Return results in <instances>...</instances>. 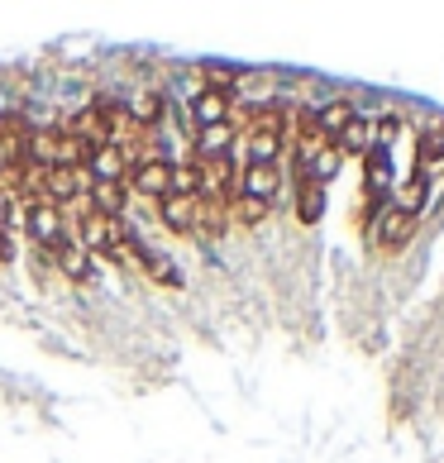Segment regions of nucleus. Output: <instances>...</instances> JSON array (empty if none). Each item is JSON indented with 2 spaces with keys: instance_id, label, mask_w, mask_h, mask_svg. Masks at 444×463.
I'll use <instances>...</instances> for the list:
<instances>
[{
  "instance_id": "1",
  "label": "nucleus",
  "mask_w": 444,
  "mask_h": 463,
  "mask_svg": "<svg viewBox=\"0 0 444 463\" xmlns=\"http://www.w3.org/2000/svg\"><path fill=\"white\" fill-rule=\"evenodd\" d=\"M239 139H244L249 163H259V167H278V158H282V144H287V110H282V106L253 110L249 129L239 134Z\"/></svg>"
},
{
  "instance_id": "2",
  "label": "nucleus",
  "mask_w": 444,
  "mask_h": 463,
  "mask_svg": "<svg viewBox=\"0 0 444 463\" xmlns=\"http://www.w3.org/2000/svg\"><path fill=\"white\" fill-rule=\"evenodd\" d=\"M125 239V220H106V215H81V230H77V244L87 253H100V259L115 263V249Z\"/></svg>"
},
{
  "instance_id": "3",
  "label": "nucleus",
  "mask_w": 444,
  "mask_h": 463,
  "mask_svg": "<svg viewBox=\"0 0 444 463\" xmlns=\"http://www.w3.org/2000/svg\"><path fill=\"white\" fill-rule=\"evenodd\" d=\"M24 230H29V239H33L39 249H58V244H67L62 211H58V205H48V201L24 205Z\"/></svg>"
},
{
  "instance_id": "4",
  "label": "nucleus",
  "mask_w": 444,
  "mask_h": 463,
  "mask_svg": "<svg viewBox=\"0 0 444 463\" xmlns=\"http://www.w3.org/2000/svg\"><path fill=\"white\" fill-rule=\"evenodd\" d=\"M125 186H129V192H139V196H148V201H163L167 192H173V163H167V158H148L139 167H129Z\"/></svg>"
},
{
  "instance_id": "5",
  "label": "nucleus",
  "mask_w": 444,
  "mask_h": 463,
  "mask_svg": "<svg viewBox=\"0 0 444 463\" xmlns=\"http://www.w3.org/2000/svg\"><path fill=\"white\" fill-rule=\"evenodd\" d=\"M91 177L81 167H43V201L48 205H72L77 196H87Z\"/></svg>"
},
{
  "instance_id": "6",
  "label": "nucleus",
  "mask_w": 444,
  "mask_h": 463,
  "mask_svg": "<svg viewBox=\"0 0 444 463\" xmlns=\"http://www.w3.org/2000/svg\"><path fill=\"white\" fill-rule=\"evenodd\" d=\"M416 220H420V215L401 211V205H387V211L378 215V225H373V244H378V249H387V253L406 249V239L416 234Z\"/></svg>"
},
{
  "instance_id": "7",
  "label": "nucleus",
  "mask_w": 444,
  "mask_h": 463,
  "mask_svg": "<svg viewBox=\"0 0 444 463\" xmlns=\"http://www.w3.org/2000/svg\"><path fill=\"white\" fill-rule=\"evenodd\" d=\"M186 110H192L196 129H215V125H230L234 96H225V91H206V87H201L192 100H186Z\"/></svg>"
},
{
  "instance_id": "8",
  "label": "nucleus",
  "mask_w": 444,
  "mask_h": 463,
  "mask_svg": "<svg viewBox=\"0 0 444 463\" xmlns=\"http://www.w3.org/2000/svg\"><path fill=\"white\" fill-rule=\"evenodd\" d=\"M392 153L387 148H368L364 153V196H378V201H392Z\"/></svg>"
},
{
  "instance_id": "9",
  "label": "nucleus",
  "mask_w": 444,
  "mask_h": 463,
  "mask_svg": "<svg viewBox=\"0 0 444 463\" xmlns=\"http://www.w3.org/2000/svg\"><path fill=\"white\" fill-rule=\"evenodd\" d=\"M282 192V173L278 167H259V163H244V173H239V196L249 201H263L272 205V196Z\"/></svg>"
},
{
  "instance_id": "10",
  "label": "nucleus",
  "mask_w": 444,
  "mask_h": 463,
  "mask_svg": "<svg viewBox=\"0 0 444 463\" xmlns=\"http://www.w3.org/2000/svg\"><path fill=\"white\" fill-rule=\"evenodd\" d=\"M81 173H87L91 182H125L129 177V163H125V153H119L115 144H100V148L87 153Z\"/></svg>"
},
{
  "instance_id": "11",
  "label": "nucleus",
  "mask_w": 444,
  "mask_h": 463,
  "mask_svg": "<svg viewBox=\"0 0 444 463\" xmlns=\"http://www.w3.org/2000/svg\"><path fill=\"white\" fill-rule=\"evenodd\" d=\"M158 215H163V225L173 230V234H196V225H201V201H196V196H163V201H158Z\"/></svg>"
},
{
  "instance_id": "12",
  "label": "nucleus",
  "mask_w": 444,
  "mask_h": 463,
  "mask_svg": "<svg viewBox=\"0 0 444 463\" xmlns=\"http://www.w3.org/2000/svg\"><path fill=\"white\" fill-rule=\"evenodd\" d=\"M125 201H129V186L125 182H91L87 186V211L91 215L119 220V215H125Z\"/></svg>"
},
{
  "instance_id": "13",
  "label": "nucleus",
  "mask_w": 444,
  "mask_h": 463,
  "mask_svg": "<svg viewBox=\"0 0 444 463\" xmlns=\"http://www.w3.org/2000/svg\"><path fill=\"white\" fill-rule=\"evenodd\" d=\"M234 139H239L234 125L201 129V134H196V163H220V158H230V153H234Z\"/></svg>"
},
{
  "instance_id": "14",
  "label": "nucleus",
  "mask_w": 444,
  "mask_h": 463,
  "mask_svg": "<svg viewBox=\"0 0 444 463\" xmlns=\"http://www.w3.org/2000/svg\"><path fill=\"white\" fill-rule=\"evenodd\" d=\"M53 263L62 268V278H72V282H91V272H96L91 253L81 249L77 239H67V244H58V249H53Z\"/></svg>"
},
{
  "instance_id": "15",
  "label": "nucleus",
  "mask_w": 444,
  "mask_h": 463,
  "mask_svg": "<svg viewBox=\"0 0 444 463\" xmlns=\"http://www.w3.org/2000/svg\"><path fill=\"white\" fill-rule=\"evenodd\" d=\"M358 119V110H354V100H326V106L316 110V125H320V134H326V139L335 144L339 134H345L349 125Z\"/></svg>"
},
{
  "instance_id": "16",
  "label": "nucleus",
  "mask_w": 444,
  "mask_h": 463,
  "mask_svg": "<svg viewBox=\"0 0 444 463\" xmlns=\"http://www.w3.org/2000/svg\"><path fill=\"white\" fill-rule=\"evenodd\" d=\"M125 110H129V125L134 129H153V125H158V119H163V91H139V96H134V100H125Z\"/></svg>"
},
{
  "instance_id": "17",
  "label": "nucleus",
  "mask_w": 444,
  "mask_h": 463,
  "mask_svg": "<svg viewBox=\"0 0 444 463\" xmlns=\"http://www.w3.org/2000/svg\"><path fill=\"white\" fill-rule=\"evenodd\" d=\"M335 148H339V158H364L368 148H378V139H373V119L358 115L354 125H349V129L335 139Z\"/></svg>"
},
{
  "instance_id": "18",
  "label": "nucleus",
  "mask_w": 444,
  "mask_h": 463,
  "mask_svg": "<svg viewBox=\"0 0 444 463\" xmlns=\"http://www.w3.org/2000/svg\"><path fill=\"white\" fill-rule=\"evenodd\" d=\"M320 215H326V186L316 182H297V220L301 225H320Z\"/></svg>"
},
{
  "instance_id": "19",
  "label": "nucleus",
  "mask_w": 444,
  "mask_h": 463,
  "mask_svg": "<svg viewBox=\"0 0 444 463\" xmlns=\"http://www.w3.org/2000/svg\"><path fill=\"white\" fill-rule=\"evenodd\" d=\"M425 201H430V177H425V167H416V173L401 182V192H397V201H392V205H401V211L420 215Z\"/></svg>"
},
{
  "instance_id": "20",
  "label": "nucleus",
  "mask_w": 444,
  "mask_h": 463,
  "mask_svg": "<svg viewBox=\"0 0 444 463\" xmlns=\"http://www.w3.org/2000/svg\"><path fill=\"white\" fill-rule=\"evenodd\" d=\"M201 81H206V91L234 96V87L244 81V72H239V67H225V62H206V67H201Z\"/></svg>"
},
{
  "instance_id": "21",
  "label": "nucleus",
  "mask_w": 444,
  "mask_h": 463,
  "mask_svg": "<svg viewBox=\"0 0 444 463\" xmlns=\"http://www.w3.org/2000/svg\"><path fill=\"white\" fill-rule=\"evenodd\" d=\"M230 215L239 220V225H249V230H253V225H259V220L268 215V205H263V201H249V196H234Z\"/></svg>"
},
{
  "instance_id": "22",
  "label": "nucleus",
  "mask_w": 444,
  "mask_h": 463,
  "mask_svg": "<svg viewBox=\"0 0 444 463\" xmlns=\"http://www.w3.org/2000/svg\"><path fill=\"white\" fill-rule=\"evenodd\" d=\"M196 163H173V192L167 196H196Z\"/></svg>"
},
{
  "instance_id": "23",
  "label": "nucleus",
  "mask_w": 444,
  "mask_h": 463,
  "mask_svg": "<svg viewBox=\"0 0 444 463\" xmlns=\"http://www.w3.org/2000/svg\"><path fill=\"white\" fill-rule=\"evenodd\" d=\"M425 163H444V125H435V129L420 139V158H416V167H425Z\"/></svg>"
}]
</instances>
